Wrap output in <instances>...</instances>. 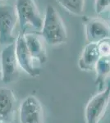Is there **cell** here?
<instances>
[{
	"mask_svg": "<svg viewBox=\"0 0 110 123\" xmlns=\"http://www.w3.org/2000/svg\"><path fill=\"white\" fill-rule=\"evenodd\" d=\"M40 34L45 43L50 45H60L67 39L64 23L55 7L50 4L46 7Z\"/></svg>",
	"mask_w": 110,
	"mask_h": 123,
	"instance_id": "6da1fadb",
	"label": "cell"
},
{
	"mask_svg": "<svg viewBox=\"0 0 110 123\" xmlns=\"http://www.w3.org/2000/svg\"><path fill=\"white\" fill-rule=\"evenodd\" d=\"M98 49L101 57H110V39H104L98 43Z\"/></svg>",
	"mask_w": 110,
	"mask_h": 123,
	"instance_id": "9a60e30c",
	"label": "cell"
},
{
	"mask_svg": "<svg viewBox=\"0 0 110 123\" xmlns=\"http://www.w3.org/2000/svg\"><path fill=\"white\" fill-rule=\"evenodd\" d=\"M15 47H16V54L17 58L18 61L19 67L22 70L27 73L30 76L35 78L39 76L40 75V70L37 68L34 64L35 58L30 53L29 49L26 44L25 39H24L23 34L18 35L15 41Z\"/></svg>",
	"mask_w": 110,
	"mask_h": 123,
	"instance_id": "52a82bcc",
	"label": "cell"
},
{
	"mask_svg": "<svg viewBox=\"0 0 110 123\" xmlns=\"http://www.w3.org/2000/svg\"><path fill=\"white\" fill-rule=\"evenodd\" d=\"M0 123H7V122H1V121H0Z\"/></svg>",
	"mask_w": 110,
	"mask_h": 123,
	"instance_id": "e0dca14e",
	"label": "cell"
},
{
	"mask_svg": "<svg viewBox=\"0 0 110 123\" xmlns=\"http://www.w3.org/2000/svg\"><path fill=\"white\" fill-rule=\"evenodd\" d=\"M23 35L26 44L35 60L45 63L47 61V53L43 37L35 33H24Z\"/></svg>",
	"mask_w": 110,
	"mask_h": 123,
	"instance_id": "30bf717a",
	"label": "cell"
},
{
	"mask_svg": "<svg viewBox=\"0 0 110 123\" xmlns=\"http://www.w3.org/2000/svg\"><path fill=\"white\" fill-rule=\"evenodd\" d=\"M17 23L16 7L10 4H0V44L8 45L15 42L13 31Z\"/></svg>",
	"mask_w": 110,
	"mask_h": 123,
	"instance_id": "277c9868",
	"label": "cell"
},
{
	"mask_svg": "<svg viewBox=\"0 0 110 123\" xmlns=\"http://www.w3.org/2000/svg\"><path fill=\"white\" fill-rule=\"evenodd\" d=\"M16 99L13 91L8 87H0V121L9 123L16 110Z\"/></svg>",
	"mask_w": 110,
	"mask_h": 123,
	"instance_id": "9c48e42d",
	"label": "cell"
},
{
	"mask_svg": "<svg viewBox=\"0 0 110 123\" xmlns=\"http://www.w3.org/2000/svg\"><path fill=\"white\" fill-rule=\"evenodd\" d=\"M85 37L89 43H98L110 39V26L99 19L89 20L85 24Z\"/></svg>",
	"mask_w": 110,
	"mask_h": 123,
	"instance_id": "ba28073f",
	"label": "cell"
},
{
	"mask_svg": "<svg viewBox=\"0 0 110 123\" xmlns=\"http://www.w3.org/2000/svg\"><path fill=\"white\" fill-rule=\"evenodd\" d=\"M18 113L20 123H44L43 107L40 101L34 95H29L21 101Z\"/></svg>",
	"mask_w": 110,
	"mask_h": 123,
	"instance_id": "5b68a950",
	"label": "cell"
},
{
	"mask_svg": "<svg viewBox=\"0 0 110 123\" xmlns=\"http://www.w3.org/2000/svg\"><path fill=\"white\" fill-rule=\"evenodd\" d=\"M63 8L74 15H81L85 0H56Z\"/></svg>",
	"mask_w": 110,
	"mask_h": 123,
	"instance_id": "4fadbf2b",
	"label": "cell"
},
{
	"mask_svg": "<svg viewBox=\"0 0 110 123\" xmlns=\"http://www.w3.org/2000/svg\"><path fill=\"white\" fill-rule=\"evenodd\" d=\"M95 10L98 15H102L110 10V0H95Z\"/></svg>",
	"mask_w": 110,
	"mask_h": 123,
	"instance_id": "5bb4252c",
	"label": "cell"
},
{
	"mask_svg": "<svg viewBox=\"0 0 110 123\" xmlns=\"http://www.w3.org/2000/svg\"><path fill=\"white\" fill-rule=\"evenodd\" d=\"M18 61L16 54L15 42L7 45L0 55V70L2 80L5 83L13 81L18 75Z\"/></svg>",
	"mask_w": 110,
	"mask_h": 123,
	"instance_id": "8992f818",
	"label": "cell"
},
{
	"mask_svg": "<svg viewBox=\"0 0 110 123\" xmlns=\"http://www.w3.org/2000/svg\"><path fill=\"white\" fill-rule=\"evenodd\" d=\"M110 103V83L88 101L85 108V123H99Z\"/></svg>",
	"mask_w": 110,
	"mask_h": 123,
	"instance_id": "3957f363",
	"label": "cell"
},
{
	"mask_svg": "<svg viewBox=\"0 0 110 123\" xmlns=\"http://www.w3.org/2000/svg\"><path fill=\"white\" fill-rule=\"evenodd\" d=\"M109 18H110V15H109ZM109 26H110V24H109Z\"/></svg>",
	"mask_w": 110,
	"mask_h": 123,
	"instance_id": "ac0fdd59",
	"label": "cell"
},
{
	"mask_svg": "<svg viewBox=\"0 0 110 123\" xmlns=\"http://www.w3.org/2000/svg\"><path fill=\"white\" fill-rule=\"evenodd\" d=\"M98 43H89L84 48L78 60V67L81 71H95L97 62L100 58Z\"/></svg>",
	"mask_w": 110,
	"mask_h": 123,
	"instance_id": "8fae6325",
	"label": "cell"
},
{
	"mask_svg": "<svg viewBox=\"0 0 110 123\" xmlns=\"http://www.w3.org/2000/svg\"><path fill=\"white\" fill-rule=\"evenodd\" d=\"M0 80H2V72H1V70H0Z\"/></svg>",
	"mask_w": 110,
	"mask_h": 123,
	"instance_id": "2e32d148",
	"label": "cell"
},
{
	"mask_svg": "<svg viewBox=\"0 0 110 123\" xmlns=\"http://www.w3.org/2000/svg\"><path fill=\"white\" fill-rule=\"evenodd\" d=\"M15 7L21 31H25L27 27L41 31L44 18L34 0H17Z\"/></svg>",
	"mask_w": 110,
	"mask_h": 123,
	"instance_id": "7a4b0ae2",
	"label": "cell"
},
{
	"mask_svg": "<svg viewBox=\"0 0 110 123\" xmlns=\"http://www.w3.org/2000/svg\"><path fill=\"white\" fill-rule=\"evenodd\" d=\"M95 71L96 73L95 84L98 87V90L101 91L104 89V85L105 80L110 75V57H100L96 63Z\"/></svg>",
	"mask_w": 110,
	"mask_h": 123,
	"instance_id": "7c38bea8",
	"label": "cell"
},
{
	"mask_svg": "<svg viewBox=\"0 0 110 123\" xmlns=\"http://www.w3.org/2000/svg\"><path fill=\"white\" fill-rule=\"evenodd\" d=\"M0 1H3V0H0Z\"/></svg>",
	"mask_w": 110,
	"mask_h": 123,
	"instance_id": "d6986e66",
	"label": "cell"
}]
</instances>
